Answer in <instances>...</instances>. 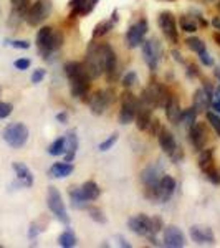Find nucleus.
Listing matches in <instances>:
<instances>
[{"label":"nucleus","mask_w":220,"mask_h":248,"mask_svg":"<svg viewBox=\"0 0 220 248\" xmlns=\"http://www.w3.org/2000/svg\"><path fill=\"white\" fill-rule=\"evenodd\" d=\"M114 101V91L111 90V88H108V90H99L96 91V93L90 98V109L91 113L99 116L103 114L108 108L111 106V103Z\"/></svg>","instance_id":"nucleus-8"},{"label":"nucleus","mask_w":220,"mask_h":248,"mask_svg":"<svg viewBox=\"0 0 220 248\" xmlns=\"http://www.w3.org/2000/svg\"><path fill=\"white\" fill-rule=\"evenodd\" d=\"M175 179L171 175H162L159 181V202H167L174 195Z\"/></svg>","instance_id":"nucleus-17"},{"label":"nucleus","mask_w":220,"mask_h":248,"mask_svg":"<svg viewBox=\"0 0 220 248\" xmlns=\"http://www.w3.org/2000/svg\"><path fill=\"white\" fill-rule=\"evenodd\" d=\"M12 109H14V106H12L10 103L0 101V119L9 118V116L12 114Z\"/></svg>","instance_id":"nucleus-44"},{"label":"nucleus","mask_w":220,"mask_h":248,"mask_svg":"<svg viewBox=\"0 0 220 248\" xmlns=\"http://www.w3.org/2000/svg\"><path fill=\"white\" fill-rule=\"evenodd\" d=\"M96 3H98V0H86L85 3H83V7L79 9V15H88V14H91V12L94 10V7H96Z\"/></svg>","instance_id":"nucleus-42"},{"label":"nucleus","mask_w":220,"mask_h":248,"mask_svg":"<svg viewBox=\"0 0 220 248\" xmlns=\"http://www.w3.org/2000/svg\"><path fill=\"white\" fill-rule=\"evenodd\" d=\"M38 233H40L38 225H37V223H31V225H30V229H29V238H30V240L37 238V235H38Z\"/></svg>","instance_id":"nucleus-52"},{"label":"nucleus","mask_w":220,"mask_h":248,"mask_svg":"<svg viewBox=\"0 0 220 248\" xmlns=\"http://www.w3.org/2000/svg\"><path fill=\"white\" fill-rule=\"evenodd\" d=\"M164 245L169 248H182L186 245V237L175 225L164 227Z\"/></svg>","instance_id":"nucleus-15"},{"label":"nucleus","mask_w":220,"mask_h":248,"mask_svg":"<svg viewBox=\"0 0 220 248\" xmlns=\"http://www.w3.org/2000/svg\"><path fill=\"white\" fill-rule=\"evenodd\" d=\"M48 154L50 155H62L65 154V136L63 138L55 139L53 142L48 146Z\"/></svg>","instance_id":"nucleus-34"},{"label":"nucleus","mask_w":220,"mask_h":248,"mask_svg":"<svg viewBox=\"0 0 220 248\" xmlns=\"http://www.w3.org/2000/svg\"><path fill=\"white\" fill-rule=\"evenodd\" d=\"M65 75L68 79H77V78H90L86 73V68L79 62H68L65 65ZM91 79V78H90Z\"/></svg>","instance_id":"nucleus-25"},{"label":"nucleus","mask_w":220,"mask_h":248,"mask_svg":"<svg viewBox=\"0 0 220 248\" xmlns=\"http://www.w3.org/2000/svg\"><path fill=\"white\" fill-rule=\"evenodd\" d=\"M5 43L14 48H18V50H29L30 48V43L27 40H7Z\"/></svg>","instance_id":"nucleus-43"},{"label":"nucleus","mask_w":220,"mask_h":248,"mask_svg":"<svg viewBox=\"0 0 220 248\" xmlns=\"http://www.w3.org/2000/svg\"><path fill=\"white\" fill-rule=\"evenodd\" d=\"M51 12V2L50 0H37L35 3H31L27 10L25 20L30 27H37L42 22H45Z\"/></svg>","instance_id":"nucleus-6"},{"label":"nucleus","mask_w":220,"mask_h":248,"mask_svg":"<svg viewBox=\"0 0 220 248\" xmlns=\"http://www.w3.org/2000/svg\"><path fill=\"white\" fill-rule=\"evenodd\" d=\"M212 25H214L215 29L220 31V17H215L214 20H212Z\"/></svg>","instance_id":"nucleus-57"},{"label":"nucleus","mask_w":220,"mask_h":248,"mask_svg":"<svg viewBox=\"0 0 220 248\" xmlns=\"http://www.w3.org/2000/svg\"><path fill=\"white\" fill-rule=\"evenodd\" d=\"M217 9L220 10V0H217Z\"/></svg>","instance_id":"nucleus-59"},{"label":"nucleus","mask_w":220,"mask_h":248,"mask_svg":"<svg viewBox=\"0 0 220 248\" xmlns=\"http://www.w3.org/2000/svg\"><path fill=\"white\" fill-rule=\"evenodd\" d=\"M147 30H149V25H147V20L146 18H141L138 20L136 23L129 27L126 33V45L129 48H138L142 45L144 42V37H146Z\"/></svg>","instance_id":"nucleus-11"},{"label":"nucleus","mask_w":220,"mask_h":248,"mask_svg":"<svg viewBox=\"0 0 220 248\" xmlns=\"http://www.w3.org/2000/svg\"><path fill=\"white\" fill-rule=\"evenodd\" d=\"M217 77H219V79H220V71H217Z\"/></svg>","instance_id":"nucleus-61"},{"label":"nucleus","mask_w":220,"mask_h":248,"mask_svg":"<svg viewBox=\"0 0 220 248\" xmlns=\"http://www.w3.org/2000/svg\"><path fill=\"white\" fill-rule=\"evenodd\" d=\"M103 51V71L108 83H113L118 77V62H116V53L108 43H101Z\"/></svg>","instance_id":"nucleus-9"},{"label":"nucleus","mask_w":220,"mask_h":248,"mask_svg":"<svg viewBox=\"0 0 220 248\" xmlns=\"http://www.w3.org/2000/svg\"><path fill=\"white\" fill-rule=\"evenodd\" d=\"M118 20H119L118 10H114L113 14H111V18L110 20H103V22H99L98 25L94 27V30H93V40L103 37V35H106L110 30H113L114 25L118 23Z\"/></svg>","instance_id":"nucleus-23"},{"label":"nucleus","mask_w":220,"mask_h":248,"mask_svg":"<svg viewBox=\"0 0 220 248\" xmlns=\"http://www.w3.org/2000/svg\"><path fill=\"white\" fill-rule=\"evenodd\" d=\"M3 141L9 144L14 149H20L29 141V127L22 123H10L9 126H5L3 129Z\"/></svg>","instance_id":"nucleus-3"},{"label":"nucleus","mask_w":220,"mask_h":248,"mask_svg":"<svg viewBox=\"0 0 220 248\" xmlns=\"http://www.w3.org/2000/svg\"><path fill=\"white\" fill-rule=\"evenodd\" d=\"M194 18L197 20L199 25H201V27H207V25H209V22H207V20H204V17H202L201 14H195V17H194Z\"/></svg>","instance_id":"nucleus-55"},{"label":"nucleus","mask_w":220,"mask_h":248,"mask_svg":"<svg viewBox=\"0 0 220 248\" xmlns=\"http://www.w3.org/2000/svg\"><path fill=\"white\" fill-rule=\"evenodd\" d=\"M45 75H47V71L43 70V68H37V70L31 73V83H33V85H38V83H42V79L45 78Z\"/></svg>","instance_id":"nucleus-45"},{"label":"nucleus","mask_w":220,"mask_h":248,"mask_svg":"<svg viewBox=\"0 0 220 248\" xmlns=\"http://www.w3.org/2000/svg\"><path fill=\"white\" fill-rule=\"evenodd\" d=\"M199 58H201V62H202V63H204V65H205V66H212V65H214V60H212V57H210V55L207 53V50L204 51V53H201V55H199Z\"/></svg>","instance_id":"nucleus-51"},{"label":"nucleus","mask_w":220,"mask_h":248,"mask_svg":"<svg viewBox=\"0 0 220 248\" xmlns=\"http://www.w3.org/2000/svg\"><path fill=\"white\" fill-rule=\"evenodd\" d=\"M139 99L131 93L129 90H125L121 94V111H119V123L129 124L136 119V113H138Z\"/></svg>","instance_id":"nucleus-5"},{"label":"nucleus","mask_w":220,"mask_h":248,"mask_svg":"<svg viewBox=\"0 0 220 248\" xmlns=\"http://www.w3.org/2000/svg\"><path fill=\"white\" fill-rule=\"evenodd\" d=\"M127 227L133 233L139 235V237H149L153 235V223H151V217L144 214H139L136 217H131L127 220Z\"/></svg>","instance_id":"nucleus-13"},{"label":"nucleus","mask_w":220,"mask_h":248,"mask_svg":"<svg viewBox=\"0 0 220 248\" xmlns=\"http://www.w3.org/2000/svg\"><path fill=\"white\" fill-rule=\"evenodd\" d=\"M157 139H159V146H161V149L166 153L167 155H171L174 153L175 149H177V142H175V138H174V134L171 133V131H167V129H162L159 131V134H157Z\"/></svg>","instance_id":"nucleus-19"},{"label":"nucleus","mask_w":220,"mask_h":248,"mask_svg":"<svg viewBox=\"0 0 220 248\" xmlns=\"http://www.w3.org/2000/svg\"><path fill=\"white\" fill-rule=\"evenodd\" d=\"M214 166V149H202L201 155H199V167H201V170L205 174Z\"/></svg>","instance_id":"nucleus-28"},{"label":"nucleus","mask_w":220,"mask_h":248,"mask_svg":"<svg viewBox=\"0 0 220 248\" xmlns=\"http://www.w3.org/2000/svg\"><path fill=\"white\" fill-rule=\"evenodd\" d=\"M187 78H197L199 75H201V70H199L197 65H194V63H190V65H187V71H186Z\"/></svg>","instance_id":"nucleus-48"},{"label":"nucleus","mask_w":220,"mask_h":248,"mask_svg":"<svg viewBox=\"0 0 220 248\" xmlns=\"http://www.w3.org/2000/svg\"><path fill=\"white\" fill-rule=\"evenodd\" d=\"M212 98H214V88L210 86L209 81H204V86L199 88L194 93V98H192V108H194L197 113H205L210 108Z\"/></svg>","instance_id":"nucleus-10"},{"label":"nucleus","mask_w":220,"mask_h":248,"mask_svg":"<svg viewBox=\"0 0 220 248\" xmlns=\"http://www.w3.org/2000/svg\"><path fill=\"white\" fill-rule=\"evenodd\" d=\"M75 170L73 164L70 162H55L53 166L50 167V170H48V175H50L51 179H65L68 175H71V172Z\"/></svg>","instance_id":"nucleus-24"},{"label":"nucleus","mask_w":220,"mask_h":248,"mask_svg":"<svg viewBox=\"0 0 220 248\" xmlns=\"http://www.w3.org/2000/svg\"><path fill=\"white\" fill-rule=\"evenodd\" d=\"M51 35H53V29L51 27H43V29L38 30V35H37V46H38V51L42 53L43 50L47 48L48 42H50Z\"/></svg>","instance_id":"nucleus-30"},{"label":"nucleus","mask_w":220,"mask_h":248,"mask_svg":"<svg viewBox=\"0 0 220 248\" xmlns=\"http://www.w3.org/2000/svg\"><path fill=\"white\" fill-rule=\"evenodd\" d=\"M81 192H83V195H85L88 201L93 202V201H96V199L99 197V194H101V189H99V186H98L96 182H93V181H86V182L81 186Z\"/></svg>","instance_id":"nucleus-29"},{"label":"nucleus","mask_w":220,"mask_h":248,"mask_svg":"<svg viewBox=\"0 0 220 248\" xmlns=\"http://www.w3.org/2000/svg\"><path fill=\"white\" fill-rule=\"evenodd\" d=\"M207 121H209V124L214 127V131L217 133V136L220 138V116L212 113V111H207Z\"/></svg>","instance_id":"nucleus-37"},{"label":"nucleus","mask_w":220,"mask_h":248,"mask_svg":"<svg viewBox=\"0 0 220 248\" xmlns=\"http://www.w3.org/2000/svg\"><path fill=\"white\" fill-rule=\"evenodd\" d=\"M58 245L63 248H71V247L77 245V235L73 233V230L68 229L66 232H63V233L58 237Z\"/></svg>","instance_id":"nucleus-31"},{"label":"nucleus","mask_w":220,"mask_h":248,"mask_svg":"<svg viewBox=\"0 0 220 248\" xmlns=\"http://www.w3.org/2000/svg\"><path fill=\"white\" fill-rule=\"evenodd\" d=\"M77 149H78V136L75 131H68L65 134V161L66 162H73Z\"/></svg>","instance_id":"nucleus-22"},{"label":"nucleus","mask_w":220,"mask_h":248,"mask_svg":"<svg viewBox=\"0 0 220 248\" xmlns=\"http://www.w3.org/2000/svg\"><path fill=\"white\" fill-rule=\"evenodd\" d=\"M70 81V90L73 98H81L90 90V78H77V79H68Z\"/></svg>","instance_id":"nucleus-26"},{"label":"nucleus","mask_w":220,"mask_h":248,"mask_svg":"<svg viewBox=\"0 0 220 248\" xmlns=\"http://www.w3.org/2000/svg\"><path fill=\"white\" fill-rule=\"evenodd\" d=\"M162 129V126H161V121H159L157 118H153L151 119V123H149V126H147V129L146 131H149V134L151 136H157L159 134V131Z\"/></svg>","instance_id":"nucleus-41"},{"label":"nucleus","mask_w":220,"mask_h":248,"mask_svg":"<svg viewBox=\"0 0 220 248\" xmlns=\"http://www.w3.org/2000/svg\"><path fill=\"white\" fill-rule=\"evenodd\" d=\"M141 50H142L144 62H146V65L149 66V70L151 71L157 70L159 62H161V55H162L161 43H159L157 40H154V38L144 40L142 45H141Z\"/></svg>","instance_id":"nucleus-7"},{"label":"nucleus","mask_w":220,"mask_h":248,"mask_svg":"<svg viewBox=\"0 0 220 248\" xmlns=\"http://www.w3.org/2000/svg\"><path fill=\"white\" fill-rule=\"evenodd\" d=\"M169 157H171V161H173V162H181V161H182V157H184L182 147H177V149H175L174 153L169 155Z\"/></svg>","instance_id":"nucleus-50"},{"label":"nucleus","mask_w":220,"mask_h":248,"mask_svg":"<svg viewBox=\"0 0 220 248\" xmlns=\"http://www.w3.org/2000/svg\"><path fill=\"white\" fill-rule=\"evenodd\" d=\"M159 29L162 30V33L166 35V38L169 40L171 43H177L179 42V31H177V25H175V17L171 12H162L157 18Z\"/></svg>","instance_id":"nucleus-12"},{"label":"nucleus","mask_w":220,"mask_h":248,"mask_svg":"<svg viewBox=\"0 0 220 248\" xmlns=\"http://www.w3.org/2000/svg\"><path fill=\"white\" fill-rule=\"evenodd\" d=\"M68 197H70V202H71V207L77 210H86L90 207V201L83 195L81 192V187H75L71 186L68 189Z\"/></svg>","instance_id":"nucleus-18"},{"label":"nucleus","mask_w":220,"mask_h":248,"mask_svg":"<svg viewBox=\"0 0 220 248\" xmlns=\"http://www.w3.org/2000/svg\"><path fill=\"white\" fill-rule=\"evenodd\" d=\"M169 2H173V0H169Z\"/></svg>","instance_id":"nucleus-62"},{"label":"nucleus","mask_w":220,"mask_h":248,"mask_svg":"<svg viewBox=\"0 0 220 248\" xmlns=\"http://www.w3.org/2000/svg\"><path fill=\"white\" fill-rule=\"evenodd\" d=\"M12 167H14L15 174H17V179H18L20 186H22V187H31V186H33V174H31V170L25 166V164L14 162V164H12Z\"/></svg>","instance_id":"nucleus-21"},{"label":"nucleus","mask_w":220,"mask_h":248,"mask_svg":"<svg viewBox=\"0 0 220 248\" xmlns=\"http://www.w3.org/2000/svg\"><path fill=\"white\" fill-rule=\"evenodd\" d=\"M118 138H119L118 133L111 134L110 138L106 139V141H103L101 144H99V146H98V149H99V151H110L111 147H113L114 144H116V141H118Z\"/></svg>","instance_id":"nucleus-39"},{"label":"nucleus","mask_w":220,"mask_h":248,"mask_svg":"<svg viewBox=\"0 0 220 248\" xmlns=\"http://www.w3.org/2000/svg\"><path fill=\"white\" fill-rule=\"evenodd\" d=\"M88 215L98 223H106V217L103 215V212L98 209V207H88Z\"/></svg>","instance_id":"nucleus-36"},{"label":"nucleus","mask_w":220,"mask_h":248,"mask_svg":"<svg viewBox=\"0 0 220 248\" xmlns=\"http://www.w3.org/2000/svg\"><path fill=\"white\" fill-rule=\"evenodd\" d=\"M186 45L190 48L194 53H197V55H201V53H204V51L207 50L205 48V43L202 42L201 38H197V37H189L186 40Z\"/></svg>","instance_id":"nucleus-35"},{"label":"nucleus","mask_w":220,"mask_h":248,"mask_svg":"<svg viewBox=\"0 0 220 248\" xmlns=\"http://www.w3.org/2000/svg\"><path fill=\"white\" fill-rule=\"evenodd\" d=\"M57 121L62 123V124H66L68 123V113H65V111H62V113L57 114Z\"/></svg>","instance_id":"nucleus-53"},{"label":"nucleus","mask_w":220,"mask_h":248,"mask_svg":"<svg viewBox=\"0 0 220 248\" xmlns=\"http://www.w3.org/2000/svg\"><path fill=\"white\" fill-rule=\"evenodd\" d=\"M171 96L173 94L167 91V88L164 85H161L159 81H151L149 85L142 90L141 98H138V99H139V103L147 105L149 108H153V109H156V108H162L164 109L167 103H169Z\"/></svg>","instance_id":"nucleus-1"},{"label":"nucleus","mask_w":220,"mask_h":248,"mask_svg":"<svg viewBox=\"0 0 220 248\" xmlns=\"http://www.w3.org/2000/svg\"><path fill=\"white\" fill-rule=\"evenodd\" d=\"M151 223H153V233L156 235L157 232H161L164 229V225H162V220L159 218V217H154V218H151Z\"/></svg>","instance_id":"nucleus-49"},{"label":"nucleus","mask_w":220,"mask_h":248,"mask_svg":"<svg viewBox=\"0 0 220 248\" xmlns=\"http://www.w3.org/2000/svg\"><path fill=\"white\" fill-rule=\"evenodd\" d=\"M118 240H119V245H121V247H125V248H131V245H129V243L126 242L125 238L121 237V235H119V237H118Z\"/></svg>","instance_id":"nucleus-56"},{"label":"nucleus","mask_w":220,"mask_h":248,"mask_svg":"<svg viewBox=\"0 0 220 248\" xmlns=\"http://www.w3.org/2000/svg\"><path fill=\"white\" fill-rule=\"evenodd\" d=\"M179 25H181V29L184 31H187V33H194L199 27L197 22H195V18L189 17V15H182V17L179 18Z\"/></svg>","instance_id":"nucleus-33"},{"label":"nucleus","mask_w":220,"mask_h":248,"mask_svg":"<svg viewBox=\"0 0 220 248\" xmlns=\"http://www.w3.org/2000/svg\"><path fill=\"white\" fill-rule=\"evenodd\" d=\"M197 111L194 109V108H187V109H182L181 113V118H179V123H182L184 126L190 127L192 124L197 121Z\"/></svg>","instance_id":"nucleus-32"},{"label":"nucleus","mask_w":220,"mask_h":248,"mask_svg":"<svg viewBox=\"0 0 220 248\" xmlns=\"http://www.w3.org/2000/svg\"><path fill=\"white\" fill-rule=\"evenodd\" d=\"M47 203H48V209H50V212L60 220V222L65 223V225L70 223V217H68L66 207H65V203H63L62 194L58 192L57 187H48Z\"/></svg>","instance_id":"nucleus-4"},{"label":"nucleus","mask_w":220,"mask_h":248,"mask_svg":"<svg viewBox=\"0 0 220 248\" xmlns=\"http://www.w3.org/2000/svg\"><path fill=\"white\" fill-rule=\"evenodd\" d=\"M151 119H153V108L139 103L138 113H136V127H138L139 131H146Z\"/></svg>","instance_id":"nucleus-20"},{"label":"nucleus","mask_w":220,"mask_h":248,"mask_svg":"<svg viewBox=\"0 0 220 248\" xmlns=\"http://www.w3.org/2000/svg\"><path fill=\"white\" fill-rule=\"evenodd\" d=\"M205 177L209 179L212 184H215V186H220V170L215 166L205 172Z\"/></svg>","instance_id":"nucleus-40"},{"label":"nucleus","mask_w":220,"mask_h":248,"mask_svg":"<svg viewBox=\"0 0 220 248\" xmlns=\"http://www.w3.org/2000/svg\"><path fill=\"white\" fill-rule=\"evenodd\" d=\"M207 136H209V133H207L205 123H197V121H195V123L189 127V139H190V144L194 146V149L197 151V153H201L204 147H205Z\"/></svg>","instance_id":"nucleus-14"},{"label":"nucleus","mask_w":220,"mask_h":248,"mask_svg":"<svg viewBox=\"0 0 220 248\" xmlns=\"http://www.w3.org/2000/svg\"><path fill=\"white\" fill-rule=\"evenodd\" d=\"M166 116H167V119H169L173 124H179V118H181V113H182V109H181V106H179V99H177V96H171V99H169V103L166 105Z\"/></svg>","instance_id":"nucleus-27"},{"label":"nucleus","mask_w":220,"mask_h":248,"mask_svg":"<svg viewBox=\"0 0 220 248\" xmlns=\"http://www.w3.org/2000/svg\"><path fill=\"white\" fill-rule=\"evenodd\" d=\"M85 2L86 0H70V7L73 9V12H71V15H70L71 18H75V15H79V9H81Z\"/></svg>","instance_id":"nucleus-46"},{"label":"nucleus","mask_w":220,"mask_h":248,"mask_svg":"<svg viewBox=\"0 0 220 248\" xmlns=\"http://www.w3.org/2000/svg\"><path fill=\"white\" fill-rule=\"evenodd\" d=\"M136 83H138V75H136L134 71H127L125 75V78H123V86H125L126 90H129V88H133Z\"/></svg>","instance_id":"nucleus-38"},{"label":"nucleus","mask_w":220,"mask_h":248,"mask_svg":"<svg viewBox=\"0 0 220 248\" xmlns=\"http://www.w3.org/2000/svg\"><path fill=\"white\" fill-rule=\"evenodd\" d=\"M190 238L194 240L197 245H214L215 235L212 229L204 225H194L190 227Z\"/></svg>","instance_id":"nucleus-16"},{"label":"nucleus","mask_w":220,"mask_h":248,"mask_svg":"<svg viewBox=\"0 0 220 248\" xmlns=\"http://www.w3.org/2000/svg\"><path fill=\"white\" fill-rule=\"evenodd\" d=\"M201 2H214V0H201Z\"/></svg>","instance_id":"nucleus-60"},{"label":"nucleus","mask_w":220,"mask_h":248,"mask_svg":"<svg viewBox=\"0 0 220 248\" xmlns=\"http://www.w3.org/2000/svg\"><path fill=\"white\" fill-rule=\"evenodd\" d=\"M171 55H173L174 60H175L177 63H186V60H184V57H182L181 53H179L177 50H173V51H171Z\"/></svg>","instance_id":"nucleus-54"},{"label":"nucleus","mask_w":220,"mask_h":248,"mask_svg":"<svg viewBox=\"0 0 220 248\" xmlns=\"http://www.w3.org/2000/svg\"><path fill=\"white\" fill-rule=\"evenodd\" d=\"M85 68H86V73L90 75L91 79L101 77L105 71H103V51H101V45L93 42L88 45L86 50V58H85Z\"/></svg>","instance_id":"nucleus-2"},{"label":"nucleus","mask_w":220,"mask_h":248,"mask_svg":"<svg viewBox=\"0 0 220 248\" xmlns=\"http://www.w3.org/2000/svg\"><path fill=\"white\" fill-rule=\"evenodd\" d=\"M30 65H31V62L29 58H18V60H15L14 62V66L17 68V70H29L30 68Z\"/></svg>","instance_id":"nucleus-47"},{"label":"nucleus","mask_w":220,"mask_h":248,"mask_svg":"<svg viewBox=\"0 0 220 248\" xmlns=\"http://www.w3.org/2000/svg\"><path fill=\"white\" fill-rule=\"evenodd\" d=\"M214 40L217 45H220V31H217V33H214Z\"/></svg>","instance_id":"nucleus-58"}]
</instances>
